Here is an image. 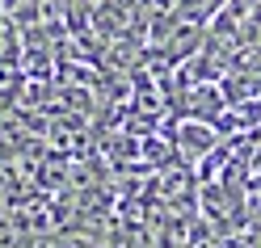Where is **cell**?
<instances>
[{"label":"cell","mask_w":261,"mask_h":248,"mask_svg":"<svg viewBox=\"0 0 261 248\" xmlns=\"http://www.w3.org/2000/svg\"><path fill=\"white\" fill-rule=\"evenodd\" d=\"M72 9V0H42V21H55Z\"/></svg>","instance_id":"obj_2"},{"label":"cell","mask_w":261,"mask_h":248,"mask_svg":"<svg viewBox=\"0 0 261 248\" xmlns=\"http://www.w3.org/2000/svg\"><path fill=\"white\" fill-rule=\"evenodd\" d=\"M173 143L181 147V156H186V160H198V156H206V152H211V147H219V130L211 126V122L186 118V122H181V130L173 135Z\"/></svg>","instance_id":"obj_1"}]
</instances>
